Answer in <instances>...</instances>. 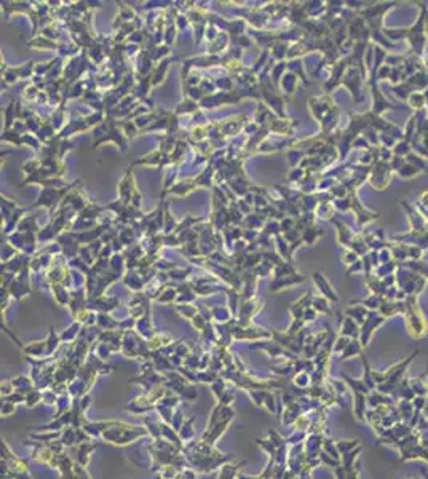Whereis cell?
<instances>
[{"label": "cell", "mask_w": 428, "mask_h": 479, "mask_svg": "<svg viewBox=\"0 0 428 479\" xmlns=\"http://www.w3.org/2000/svg\"><path fill=\"white\" fill-rule=\"evenodd\" d=\"M390 74H392V67L388 64H384L377 72V82L379 80H390Z\"/></svg>", "instance_id": "cell-36"}, {"label": "cell", "mask_w": 428, "mask_h": 479, "mask_svg": "<svg viewBox=\"0 0 428 479\" xmlns=\"http://www.w3.org/2000/svg\"><path fill=\"white\" fill-rule=\"evenodd\" d=\"M259 479H273V477H262V476L259 474Z\"/></svg>", "instance_id": "cell-42"}, {"label": "cell", "mask_w": 428, "mask_h": 479, "mask_svg": "<svg viewBox=\"0 0 428 479\" xmlns=\"http://www.w3.org/2000/svg\"><path fill=\"white\" fill-rule=\"evenodd\" d=\"M425 32H426V37H428V10H426V20H425Z\"/></svg>", "instance_id": "cell-41"}, {"label": "cell", "mask_w": 428, "mask_h": 479, "mask_svg": "<svg viewBox=\"0 0 428 479\" xmlns=\"http://www.w3.org/2000/svg\"><path fill=\"white\" fill-rule=\"evenodd\" d=\"M351 208L353 210H356V214H358V224L360 225H365V224H368V222H371V221H374V219H377L379 218V214L377 213H372V211H368L365 206L363 204H360V201H358V198H356V195L353 193V204H351Z\"/></svg>", "instance_id": "cell-9"}, {"label": "cell", "mask_w": 428, "mask_h": 479, "mask_svg": "<svg viewBox=\"0 0 428 479\" xmlns=\"http://www.w3.org/2000/svg\"><path fill=\"white\" fill-rule=\"evenodd\" d=\"M2 401L13 402V404H20V402H26V396H24V394H21V393L15 391V393H12V394H8V396H4Z\"/></svg>", "instance_id": "cell-33"}, {"label": "cell", "mask_w": 428, "mask_h": 479, "mask_svg": "<svg viewBox=\"0 0 428 479\" xmlns=\"http://www.w3.org/2000/svg\"><path fill=\"white\" fill-rule=\"evenodd\" d=\"M351 331H356V326L353 324L351 319H347L345 326H343V334H345V335H347V334H353ZM353 335H355V334H353Z\"/></svg>", "instance_id": "cell-37"}, {"label": "cell", "mask_w": 428, "mask_h": 479, "mask_svg": "<svg viewBox=\"0 0 428 479\" xmlns=\"http://www.w3.org/2000/svg\"><path fill=\"white\" fill-rule=\"evenodd\" d=\"M178 473H181V471L176 466H173V465H165V466H162L157 471V474H158V477H160V479H174L176 476H178Z\"/></svg>", "instance_id": "cell-22"}, {"label": "cell", "mask_w": 428, "mask_h": 479, "mask_svg": "<svg viewBox=\"0 0 428 479\" xmlns=\"http://www.w3.org/2000/svg\"><path fill=\"white\" fill-rule=\"evenodd\" d=\"M10 382H12V385H13L15 391L24 394V396H27V394H29L32 390H35L34 380L29 379V377H24V375H18V377L12 379Z\"/></svg>", "instance_id": "cell-10"}, {"label": "cell", "mask_w": 428, "mask_h": 479, "mask_svg": "<svg viewBox=\"0 0 428 479\" xmlns=\"http://www.w3.org/2000/svg\"><path fill=\"white\" fill-rule=\"evenodd\" d=\"M423 96H425V104H426V110H428V88L423 91Z\"/></svg>", "instance_id": "cell-39"}, {"label": "cell", "mask_w": 428, "mask_h": 479, "mask_svg": "<svg viewBox=\"0 0 428 479\" xmlns=\"http://www.w3.org/2000/svg\"><path fill=\"white\" fill-rule=\"evenodd\" d=\"M307 436V433L305 431H301V430H296L293 435H290L286 438V443L290 444V446H296V444H301L302 443V439Z\"/></svg>", "instance_id": "cell-31"}, {"label": "cell", "mask_w": 428, "mask_h": 479, "mask_svg": "<svg viewBox=\"0 0 428 479\" xmlns=\"http://www.w3.org/2000/svg\"><path fill=\"white\" fill-rule=\"evenodd\" d=\"M268 414H278V402H276V394L267 391V396L264 399V406H262Z\"/></svg>", "instance_id": "cell-20"}, {"label": "cell", "mask_w": 428, "mask_h": 479, "mask_svg": "<svg viewBox=\"0 0 428 479\" xmlns=\"http://www.w3.org/2000/svg\"><path fill=\"white\" fill-rule=\"evenodd\" d=\"M56 401H58V393L48 388V390H43V398H42V402H45L46 406H56Z\"/></svg>", "instance_id": "cell-30"}, {"label": "cell", "mask_w": 428, "mask_h": 479, "mask_svg": "<svg viewBox=\"0 0 428 479\" xmlns=\"http://www.w3.org/2000/svg\"><path fill=\"white\" fill-rule=\"evenodd\" d=\"M24 352L27 353V355H31V356H43L45 353H46V349H45V344H42V342H37V344H31V345H27L26 349H24Z\"/></svg>", "instance_id": "cell-25"}, {"label": "cell", "mask_w": 428, "mask_h": 479, "mask_svg": "<svg viewBox=\"0 0 428 479\" xmlns=\"http://www.w3.org/2000/svg\"><path fill=\"white\" fill-rule=\"evenodd\" d=\"M243 465H245V462H240V463L227 462V463H224L221 466V471H219L216 479H237L240 474V468Z\"/></svg>", "instance_id": "cell-11"}, {"label": "cell", "mask_w": 428, "mask_h": 479, "mask_svg": "<svg viewBox=\"0 0 428 479\" xmlns=\"http://www.w3.org/2000/svg\"><path fill=\"white\" fill-rule=\"evenodd\" d=\"M195 420H197V417H195V416H190L189 419H185L184 424H182V427H181V430L178 431L179 438L184 441L185 444L192 443V439L195 438V430H193V427H192V424H193Z\"/></svg>", "instance_id": "cell-12"}, {"label": "cell", "mask_w": 428, "mask_h": 479, "mask_svg": "<svg viewBox=\"0 0 428 479\" xmlns=\"http://www.w3.org/2000/svg\"><path fill=\"white\" fill-rule=\"evenodd\" d=\"M371 90H372V114L374 115H382L385 110H393L396 109L392 102H388L384 96V93L379 90L377 82H371Z\"/></svg>", "instance_id": "cell-6"}, {"label": "cell", "mask_w": 428, "mask_h": 479, "mask_svg": "<svg viewBox=\"0 0 428 479\" xmlns=\"http://www.w3.org/2000/svg\"><path fill=\"white\" fill-rule=\"evenodd\" d=\"M197 377H198V383H212L219 377V374L212 371H198Z\"/></svg>", "instance_id": "cell-28"}, {"label": "cell", "mask_w": 428, "mask_h": 479, "mask_svg": "<svg viewBox=\"0 0 428 479\" xmlns=\"http://www.w3.org/2000/svg\"><path fill=\"white\" fill-rule=\"evenodd\" d=\"M418 173H420V171H418L415 166H412L411 163H406L401 170L398 171V174H399L401 179H412V177H415Z\"/></svg>", "instance_id": "cell-26"}, {"label": "cell", "mask_w": 428, "mask_h": 479, "mask_svg": "<svg viewBox=\"0 0 428 479\" xmlns=\"http://www.w3.org/2000/svg\"><path fill=\"white\" fill-rule=\"evenodd\" d=\"M401 206L404 208V213L409 219V224H411V230L414 232H425L426 229V219L425 216L418 211L417 208H414L412 204H409L407 201H401Z\"/></svg>", "instance_id": "cell-7"}, {"label": "cell", "mask_w": 428, "mask_h": 479, "mask_svg": "<svg viewBox=\"0 0 428 479\" xmlns=\"http://www.w3.org/2000/svg\"><path fill=\"white\" fill-rule=\"evenodd\" d=\"M411 152H414V150H412V144L407 143V141H404V139L398 141V143L395 144V147H393V154H395L396 157L406 158Z\"/></svg>", "instance_id": "cell-18"}, {"label": "cell", "mask_w": 428, "mask_h": 479, "mask_svg": "<svg viewBox=\"0 0 428 479\" xmlns=\"http://www.w3.org/2000/svg\"><path fill=\"white\" fill-rule=\"evenodd\" d=\"M393 173L395 171L392 170V166H390L388 162H377L376 165H372L369 171V182L374 189L384 190L388 187L390 181H392Z\"/></svg>", "instance_id": "cell-5"}, {"label": "cell", "mask_w": 428, "mask_h": 479, "mask_svg": "<svg viewBox=\"0 0 428 479\" xmlns=\"http://www.w3.org/2000/svg\"><path fill=\"white\" fill-rule=\"evenodd\" d=\"M149 455H151V471H158L165 465H171L174 457L182 450L176 447L173 443L166 441L165 438L154 439L151 444L147 446Z\"/></svg>", "instance_id": "cell-3"}, {"label": "cell", "mask_w": 428, "mask_h": 479, "mask_svg": "<svg viewBox=\"0 0 428 479\" xmlns=\"http://www.w3.org/2000/svg\"><path fill=\"white\" fill-rule=\"evenodd\" d=\"M406 162L407 163H411L412 166H415L418 171H425V170H428V162H426V158H423V157H420L418 154H415V152H411L407 157H406Z\"/></svg>", "instance_id": "cell-16"}, {"label": "cell", "mask_w": 428, "mask_h": 479, "mask_svg": "<svg viewBox=\"0 0 428 479\" xmlns=\"http://www.w3.org/2000/svg\"><path fill=\"white\" fill-rule=\"evenodd\" d=\"M265 438H268L272 441V444L278 449V447H281V446H284V444H288L286 443V439L278 433V431H275V430H267V433H265Z\"/></svg>", "instance_id": "cell-27"}, {"label": "cell", "mask_w": 428, "mask_h": 479, "mask_svg": "<svg viewBox=\"0 0 428 479\" xmlns=\"http://www.w3.org/2000/svg\"><path fill=\"white\" fill-rule=\"evenodd\" d=\"M384 35L390 42L404 40L407 37V27H401V29H388V27H384Z\"/></svg>", "instance_id": "cell-17"}, {"label": "cell", "mask_w": 428, "mask_h": 479, "mask_svg": "<svg viewBox=\"0 0 428 479\" xmlns=\"http://www.w3.org/2000/svg\"><path fill=\"white\" fill-rule=\"evenodd\" d=\"M59 439L62 441V444L66 446V447H74V446H77V444H79L77 428H74L72 425H70V427H67V428H64V430L61 431V438H59Z\"/></svg>", "instance_id": "cell-14"}, {"label": "cell", "mask_w": 428, "mask_h": 479, "mask_svg": "<svg viewBox=\"0 0 428 479\" xmlns=\"http://www.w3.org/2000/svg\"><path fill=\"white\" fill-rule=\"evenodd\" d=\"M256 443H257V446L262 447V450H264V452L268 455V458H273V457H275V454H276V447L272 444V441L268 439V438H257V439H256Z\"/></svg>", "instance_id": "cell-21"}, {"label": "cell", "mask_w": 428, "mask_h": 479, "mask_svg": "<svg viewBox=\"0 0 428 479\" xmlns=\"http://www.w3.org/2000/svg\"><path fill=\"white\" fill-rule=\"evenodd\" d=\"M211 391H212V394H214V398H216V401H221V398L224 396V393L227 391V388H226V380L221 379V375L211 383Z\"/></svg>", "instance_id": "cell-19"}, {"label": "cell", "mask_w": 428, "mask_h": 479, "mask_svg": "<svg viewBox=\"0 0 428 479\" xmlns=\"http://www.w3.org/2000/svg\"><path fill=\"white\" fill-rule=\"evenodd\" d=\"M393 93L396 95L398 99H401V101L407 102L409 96L412 95L414 90L411 88V85H409V83L403 82V83H399V85H395V87H393Z\"/></svg>", "instance_id": "cell-15"}, {"label": "cell", "mask_w": 428, "mask_h": 479, "mask_svg": "<svg viewBox=\"0 0 428 479\" xmlns=\"http://www.w3.org/2000/svg\"><path fill=\"white\" fill-rule=\"evenodd\" d=\"M174 479H187V477H185L184 471H181V473H178V476H176Z\"/></svg>", "instance_id": "cell-40"}, {"label": "cell", "mask_w": 428, "mask_h": 479, "mask_svg": "<svg viewBox=\"0 0 428 479\" xmlns=\"http://www.w3.org/2000/svg\"><path fill=\"white\" fill-rule=\"evenodd\" d=\"M310 382H312V377H309V374L307 372H299L294 379L296 388H307L310 385Z\"/></svg>", "instance_id": "cell-29"}, {"label": "cell", "mask_w": 428, "mask_h": 479, "mask_svg": "<svg viewBox=\"0 0 428 479\" xmlns=\"http://www.w3.org/2000/svg\"><path fill=\"white\" fill-rule=\"evenodd\" d=\"M16 412V404L13 402H8V401H2V416L4 417H10Z\"/></svg>", "instance_id": "cell-34"}, {"label": "cell", "mask_w": 428, "mask_h": 479, "mask_svg": "<svg viewBox=\"0 0 428 479\" xmlns=\"http://www.w3.org/2000/svg\"><path fill=\"white\" fill-rule=\"evenodd\" d=\"M182 452L189 462V468L195 469L197 473H211L232 460L229 455L222 454L214 446L203 443V441H198V443L192 441V443L184 444Z\"/></svg>", "instance_id": "cell-2"}, {"label": "cell", "mask_w": 428, "mask_h": 479, "mask_svg": "<svg viewBox=\"0 0 428 479\" xmlns=\"http://www.w3.org/2000/svg\"><path fill=\"white\" fill-rule=\"evenodd\" d=\"M406 163H407V162H406V158H403V157H396V155H395V157L392 158V162H390V166H392V170H393L395 173H398V171L401 170V168H403Z\"/></svg>", "instance_id": "cell-35"}, {"label": "cell", "mask_w": 428, "mask_h": 479, "mask_svg": "<svg viewBox=\"0 0 428 479\" xmlns=\"http://www.w3.org/2000/svg\"><path fill=\"white\" fill-rule=\"evenodd\" d=\"M267 391H268V390H248L246 393H248V396L253 399V402H254L256 406L262 407V406H264V399H265V396H267Z\"/></svg>", "instance_id": "cell-24"}, {"label": "cell", "mask_w": 428, "mask_h": 479, "mask_svg": "<svg viewBox=\"0 0 428 479\" xmlns=\"http://www.w3.org/2000/svg\"><path fill=\"white\" fill-rule=\"evenodd\" d=\"M76 449V457H77V462L82 465V466H87L90 458H91V454L95 452L96 449V444L91 443V441H85V443H80L77 446H74Z\"/></svg>", "instance_id": "cell-8"}, {"label": "cell", "mask_w": 428, "mask_h": 479, "mask_svg": "<svg viewBox=\"0 0 428 479\" xmlns=\"http://www.w3.org/2000/svg\"><path fill=\"white\" fill-rule=\"evenodd\" d=\"M422 62H423V65H425V69L428 71V51H425V54L422 56Z\"/></svg>", "instance_id": "cell-38"}, {"label": "cell", "mask_w": 428, "mask_h": 479, "mask_svg": "<svg viewBox=\"0 0 428 479\" xmlns=\"http://www.w3.org/2000/svg\"><path fill=\"white\" fill-rule=\"evenodd\" d=\"M406 104L417 112H422V110H426V104H425V96H423V91H414L411 96H409Z\"/></svg>", "instance_id": "cell-13"}, {"label": "cell", "mask_w": 428, "mask_h": 479, "mask_svg": "<svg viewBox=\"0 0 428 479\" xmlns=\"http://www.w3.org/2000/svg\"><path fill=\"white\" fill-rule=\"evenodd\" d=\"M42 398H43V391L39 390V388H35V390H32V391L26 396V402H24V404H26L27 407H35V406L42 401Z\"/></svg>", "instance_id": "cell-23"}, {"label": "cell", "mask_w": 428, "mask_h": 479, "mask_svg": "<svg viewBox=\"0 0 428 479\" xmlns=\"http://www.w3.org/2000/svg\"><path fill=\"white\" fill-rule=\"evenodd\" d=\"M420 5V15H418L417 21L414 26L407 27V37L406 40L409 43V51L414 53L418 58H422L425 54V46H426V32H425V20H426V10L425 4H418Z\"/></svg>", "instance_id": "cell-4"}, {"label": "cell", "mask_w": 428, "mask_h": 479, "mask_svg": "<svg viewBox=\"0 0 428 479\" xmlns=\"http://www.w3.org/2000/svg\"><path fill=\"white\" fill-rule=\"evenodd\" d=\"M91 439H104L114 446H126L136 439L149 435L147 428L142 425H131L122 420H102V422H85L82 427Z\"/></svg>", "instance_id": "cell-1"}, {"label": "cell", "mask_w": 428, "mask_h": 479, "mask_svg": "<svg viewBox=\"0 0 428 479\" xmlns=\"http://www.w3.org/2000/svg\"><path fill=\"white\" fill-rule=\"evenodd\" d=\"M184 414H182V410L178 407V409H174V414H173V420H171V427L176 430V431H179L181 430V427H182V424H184Z\"/></svg>", "instance_id": "cell-32"}]
</instances>
